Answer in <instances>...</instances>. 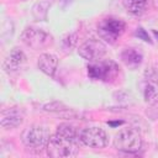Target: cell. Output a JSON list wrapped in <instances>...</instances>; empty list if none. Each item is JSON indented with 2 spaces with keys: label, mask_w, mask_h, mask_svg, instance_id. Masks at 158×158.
<instances>
[{
  "label": "cell",
  "mask_w": 158,
  "mask_h": 158,
  "mask_svg": "<svg viewBox=\"0 0 158 158\" xmlns=\"http://www.w3.org/2000/svg\"><path fill=\"white\" fill-rule=\"evenodd\" d=\"M23 122V114L17 107L4 110L0 117V126L5 130H12L21 126Z\"/></svg>",
  "instance_id": "cell-9"
},
{
  "label": "cell",
  "mask_w": 158,
  "mask_h": 158,
  "mask_svg": "<svg viewBox=\"0 0 158 158\" xmlns=\"http://www.w3.org/2000/svg\"><path fill=\"white\" fill-rule=\"evenodd\" d=\"M38 69L48 77H54L58 68V58L52 53H42L37 60Z\"/></svg>",
  "instance_id": "cell-11"
},
{
  "label": "cell",
  "mask_w": 158,
  "mask_h": 158,
  "mask_svg": "<svg viewBox=\"0 0 158 158\" xmlns=\"http://www.w3.org/2000/svg\"><path fill=\"white\" fill-rule=\"evenodd\" d=\"M80 141L90 148L101 149L109 144V136L101 127L93 126L80 131Z\"/></svg>",
  "instance_id": "cell-7"
},
{
  "label": "cell",
  "mask_w": 158,
  "mask_h": 158,
  "mask_svg": "<svg viewBox=\"0 0 158 158\" xmlns=\"http://www.w3.org/2000/svg\"><path fill=\"white\" fill-rule=\"evenodd\" d=\"M80 144V132L69 123H60L58 125L56 133L51 136L46 151L49 157L69 158L79 153Z\"/></svg>",
  "instance_id": "cell-1"
},
{
  "label": "cell",
  "mask_w": 158,
  "mask_h": 158,
  "mask_svg": "<svg viewBox=\"0 0 158 158\" xmlns=\"http://www.w3.org/2000/svg\"><path fill=\"white\" fill-rule=\"evenodd\" d=\"M26 62V54L19 47H14L4 60V69L6 72L17 70Z\"/></svg>",
  "instance_id": "cell-12"
},
{
  "label": "cell",
  "mask_w": 158,
  "mask_h": 158,
  "mask_svg": "<svg viewBox=\"0 0 158 158\" xmlns=\"http://www.w3.org/2000/svg\"><path fill=\"white\" fill-rule=\"evenodd\" d=\"M106 53V44L98 38H89L85 42H83L78 48V54L89 60L95 62L101 59Z\"/></svg>",
  "instance_id": "cell-8"
},
{
  "label": "cell",
  "mask_w": 158,
  "mask_h": 158,
  "mask_svg": "<svg viewBox=\"0 0 158 158\" xmlns=\"http://www.w3.org/2000/svg\"><path fill=\"white\" fill-rule=\"evenodd\" d=\"M120 58L127 68L133 70L141 65V63L143 60V54L141 53V51H138L135 47H126L121 51Z\"/></svg>",
  "instance_id": "cell-10"
},
{
  "label": "cell",
  "mask_w": 158,
  "mask_h": 158,
  "mask_svg": "<svg viewBox=\"0 0 158 158\" xmlns=\"http://www.w3.org/2000/svg\"><path fill=\"white\" fill-rule=\"evenodd\" d=\"M142 137L135 128H122L114 138V147L125 153H136L142 148Z\"/></svg>",
  "instance_id": "cell-3"
},
{
  "label": "cell",
  "mask_w": 158,
  "mask_h": 158,
  "mask_svg": "<svg viewBox=\"0 0 158 158\" xmlns=\"http://www.w3.org/2000/svg\"><path fill=\"white\" fill-rule=\"evenodd\" d=\"M135 36H136V37H138L139 40H142V41L147 42V43H152V40H151V37H149L148 32H147L143 27H137V28H136V31H135Z\"/></svg>",
  "instance_id": "cell-19"
},
{
  "label": "cell",
  "mask_w": 158,
  "mask_h": 158,
  "mask_svg": "<svg viewBox=\"0 0 158 158\" xmlns=\"http://www.w3.org/2000/svg\"><path fill=\"white\" fill-rule=\"evenodd\" d=\"M149 0H123V6L128 14L132 16H142L147 7Z\"/></svg>",
  "instance_id": "cell-13"
},
{
  "label": "cell",
  "mask_w": 158,
  "mask_h": 158,
  "mask_svg": "<svg viewBox=\"0 0 158 158\" xmlns=\"http://www.w3.org/2000/svg\"><path fill=\"white\" fill-rule=\"evenodd\" d=\"M143 98H144V101L151 106L158 104V90L154 84L146 83L144 90H143Z\"/></svg>",
  "instance_id": "cell-15"
},
{
  "label": "cell",
  "mask_w": 158,
  "mask_h": 158,
  "mask_svg": "<svg viewBox=\"0 0 158 158\" xmlns=\"http://www.w3.org/2000/svg\"><path fill=\"white\" fill-rule=\"evenodd\" d=\"M51 138V133L47 127L41 125H32L26 127L21 133V141L22 143L30 148L41 151L46 148L48 141Z\"/></svg>",
  "instance_id": "cell-2"
},
{
  "label": "cell",
  "mask_w": 158,
  "mask_h": 158,
  "mask_svg": "<svg viewBox=\"0 0 158 158\" xmlns=\"http://www.w3.org/2000/svg\"><path fill=\"white\" fill-rule=\"evenodd\" d=\"M51 6H52V1H49V0H41V1L36 2L31 9L32 17L36 21H46L48 17V11H49Z\"/></svg>",
  "instance_id": "cell-14"
},
{
  "label": "cell",
  "mask_w": 158,
  "mask_h": 158,
  "mask_svg": "<svg viewBox=\"0 0 158 158\" xmlns=\"http://www.w3.org/2000/svg\"><path fill=\"white\" fill-rule=\"evenodd\" d=\"M152 32H153V35H154V37H156V38L158 40V31H156V30H153Z\"/></svg>",
  "instance_id": "cell-20"
},
{
  "label": "cell",
  "mask_w": 158,
  "mask_h": 158,
  "mask_svg": "<svg viewBox=\"0 0 158 158\" xmlns=\"http://www.w3.org/2000/svg\"><path fill=\"white\" fill-rule=\"evenodd\" d=\"M126 23L121 19L116 17H105L98 23V33L101 40L114 44L125 32Z\"/></svg>",
  "instance_id": "cell-6"
},
{
  "label": "cell",
  "mask_w": 158,
  "mask_h": 158,
  "mask_svg": "<svg viewBox=\"0 0 158 158\" xmlns=\"http://www.w3.org/2000/svg\"><path fill=\"white\" fill-rule=\"evenodd\" d=\"M144 79L147 83L158 85V67L151 65L144 70Z\"/></svg>",
  "instance_id": "cell-17"
},
{
  "label": "cell",
  "mask_w": 158,
  "mask_h": 158,
  "mask_svg": "<svg viewBox=\"0 0 158 158\" xmlns=\"http://www.w3.org/2000/svg\"><path fill=\"white\" fill-rule=\"evenodd\" d=\"M20 40L23 44L32 49H44L53 44V36L47 31L38 27H26L21 35Z\"/></svg>",
  "instance_id": "cell-4"
},
{
  "label": "cell",
  "mask_w": 158,
  "mask_h": 158,
  "mask_svg": "<svg viewBox=\"0 0 158 158\" xmlns=\"http://www.w3.org/2000/svg\"><path fill=\"white\" fill-rule=\"evenodd\" d=\"M77 40H78V36L77 33H69L67 35L63 41H62V44H63V48L65 51H70L75 44H77Z\"/></svg>",
  "instance_id": "cell-18"
},
{
  "label": "cell",
  "mask_w": 158,
  "mask_h": 158,
  "mask_svg": "<svg viewBox=\"0 0 158 158\" xmlns=\"http://www.w3.org/2000/svg\"><path fill=\"white\" fill-rule=\"evenodd\" d=\"M43 110L44 111H48V112H54V114H70L72 112V109L68 107L67 105H64L63 102L60 101H52V102H48L46 105H43Z\"/></svg>",
  "instance_id": "cell-16"
},
{
  "label": "cell",
  "mask_w": 158,
  "mask_h": 158,
  "mask_svg": "<svg viewBox=\"0 0 158 158\" xmlns=\"http://www.w3.org/2000/svg\"><path fill=\"white\" fill-rule=\"evenodd\" d=\"M120 73V67L114 62V60H95L91 62L88 65V75L94 79V80H100V81H112L116 79V77Z\"/></svg>",
  "instance_id": "cell-5"
}]
</instances>
